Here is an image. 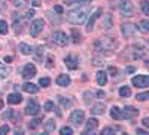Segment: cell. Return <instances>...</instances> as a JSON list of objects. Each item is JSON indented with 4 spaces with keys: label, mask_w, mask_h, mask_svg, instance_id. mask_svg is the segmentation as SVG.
<instances>
[{
    "label": "cell",
    "mask_w": 149,
    "mask_h": 135,
    "mask_svg": "<svg viewBox=\"0 0 149 135\" xmlns=\"http://www.w3.org/2000/svg\"><path fill=\"white\" fill-rule=\"evenodd\" d=\"M90 15V6L84 5V6H78L76 9L70 10L67 14V21L73 25H81V24L85 22V19Z\"/></svg>",
    "instance_id": "6da1fadb"
},
{
    "label": "cell",
    "mask_w": 149,
    "mask_h": 135,
    "mask_svg": "<svg viewBox=\"0 0 149 135\" xmlns=\"http://www.w3.org/2000/svg\"><path fill=\"white\" fill-rule=\"evenodd\" d=\"M52 42L57 45V46H67L70 43V39H69V36L63 31H54L52 34Z\"/></svg>",
    "instance_id": "7a4b0ae2"
},
{
    "label": "cell",
    "mask_w": 149,
    "mask_h": 135,
    "mask_svg": "<svg viewBox=\"0 0 149 135\" xmlns=\"http://www.w3.org/2000/svg\"><path fill=\"white\" fill-rule=\"evenodd\" d=\"M84 119H85V113L84 110H73V113L70 114L69 117V122L73 125V126H81L84 123Z\"/></svg>",
    "instance_id": "3957f363"
},
{
    "label": "cell",
    "mask_w": 149,
    "mask_h": 135,
    "mask_svg": "<svg viewBox=\"0 0 149 135\" xmlns=\"http://www.w3.org/2000/svg\"><path fill=\"white\" fill-rule=\"evenodd\" d=\"M119 12L121 15L124 17H133V12H134V6L133 3L130 2V0H122V2H119Z\"/></svg>",
    "instance_id": "277c9868"
},
{
    "label": "cell",
    "mask_w": 149,
    "mask_h": 135,
    "mask_svg": "<svg viewBox=\"0 0 149 135\" xmlns=\"http://www.w3.org/2000/svg\"><path fill=\"white\" fill-rule=\"evenodd\" d=\"M131 85L136 88H148L149 86V77L145 74H137L131 79Z\"/></svg>",
    "instance_id": "5b68a950"
},
{
    "label": "cell",
    "mask_w": 149,
    "mask_h": 135,
    "mask_svg": "<svg viewBox=\"0 0 149 135\" xmlns=\"http://www.w3.org/2000/svg\"><path fill=\"white\" fill-rule=\"evenodd\" d=\"M43 27H45L43 19H34V21L31 22V25H30V36H33V37H37V36L42 33Z\"/></svg>",
    "instance_id": "8992f818"
},
{
    "label": "cell",
    "mask_w": 149,
    "mask_h": 135,
    "mask_svg": "<svg viewBox=\"0 0 149 135\" xmlns=\"http://www.w3.org/2000/svg\"><path fill=\"white\" fill-rule=\"evenodd\" d=\"M121 33H122L124 37H133V36H136V33H137V27H136L134 24L125 22L121 25Z\"/></svg>",
    "instance_id": "52a82bcc"
},
{
    "label": "cell",
    "mask_w": 149,
    "mask_h": 135,
    "mask_svg": "<svg viewBox=\"0 0 149 135\" xmlns=\"http://www.w3.org/2000/svg\"><path fill=\"white\" fill-rule=\"evenodd\" d=\"M24 19L19 14H12V21H14V28H15V33L17 34H21L22 33V27H24Z\"/></svg>",
    "instance_id": "ba28073f"
},
{
    "label": "cell",
    "mask_w": 149,
    "mask_h": 135,
    "mask_svg": "<svg viewBox=\"0 0 149 135\" xmlns=\"http://www.w3.org/2000/svg\"><path fill=\"white\" fill-rule=\"evenodd\" d=\"M39 112H40V105L37 104L34 100H30L29 101V104H27V107H26V114H29V116H36V114H39Z\"/></svg>",
    "instance_id": "9c48e42d"
},
{
    "label": "cell",
    "mask_w": 149,
    "mask_h": 135,
    "mask_svg": "<svg viewBox=\"0 0 149 135\" xmlns=\"http://www.w3.org/2000/svg\"><path fill=\"white\" fill-rule=\"evenodd\" d=\"M34 76H36V67H34V64L29 63V64L24 65V68H22V77L24 79H31Z\"/></svg>",
    "instance_id": "30bf717a"
},
{
    "label": "cell",
    "mask_w": 149,
    "mask_h": 135,
    "mask_svg": "<svg viewBox=\"0 0 149 135\" xmlns=\"http://www.w3.org/2000/svg\"><path fill=\"white\" fill-rule=\"evenodd\" d=\"M100 17H102V9H97L93 15H90V19H88V22H86V31H93L94 30V24Z\"/></svg>",
    "instance_id": "8fae6325"
},
{
    "label": "cell",
    "mask_w": 149,
    "mask_h": 135,
    "mask_svg": "<svg viewBox=\"0 0 149 135\" xmlns=\"http://www.w3.org/2000/svg\"><path fill=\"white\" fill-rule=\"evenodd\" d=\"M64 64H66V67L69 70H74V68H78V65H79V59H78V56H74V55H69V56L64 58Z\"/></svg>",
    "instance_id": "7c38bea8"
},
{
    "label": "cell",
    "mask_w": 149,
    "mask_h": 135,
    "mask_svg": "<svg viewBox=\"0 0 149 135\" xmlns=\"http://www.w3.org/2000/svg\"><path fill=\"white\" fill-rule=\"evenodd\" d=\"M136 114H139V110L134 108V107H131V105H125V108H124V112H122L124 119H131V117H134Z\"/></svg>",
    "instance_id": "4fadbf2b"
},
{
    "label": "cell",
    "mask_w": 149,
    "mask_h": 135,
    "mask_svg": "<svg viewBox=\"0 0 149 135\" xmlns=\"http://www.w3.org/2000/svg\"><path fill=\"white\" fill-rule=\"evenodd\" d=\"M97 126H98L97 119H90V120H86V123H85V131H84L82 134L85 135V134H88V132H93V131L97 129Z\"/></svg>",
    "instance_id": "5bb4252c"
},
{
    "label": "cell",
    "mask_w": 149,
    "mask_h": 135,
    "mask_svg": "<svg viewBox=\"0 0 149 135\" xmlns=\"http://www.w3.org/2000/svg\"><path fill=\"white\" fill-rule=\"evenodd\" d=\"M22 91L27 94H37L39 92V86H36L34 83H24L22 85Z\"/></svg>",
    "instance_id": "9a60e30c"
},
{
    "label": "cell",
    "mask_w": 149,
    "mask_h": 135,
    "mask_svg": "<svg viewBox=\"0 0 149 135\" xmlns=\"http://www.w3.org/2000/svg\"><path fill=\"white\" fill-rule=\"evenodd\" d=\"M21 101H22V96L18 92H14V94H9L8 95V103L9 104H19Z\"/></svg>",
    "instance_id": "2e32d148"
},
{
    "label": "cell",
    "mask_w": 149,
    "mask_h": 135,
    "mask_svg": "<svg viewBox=\"0 0 149 135\" xmlns=\"http://www.w3.org/2000/svg\"><path fill=\"white\" fill-rule=\"evenodd\" d=\"M55 82H57L58 86H69V85H70V77L67 74H60Z\"/></svg>",
    "instance_id": "e0dca14e"
},
{
    "label": "cell",
    "mask_w": 149,
    "mask_h": 135,
    "mask_svg": "<svg viewBox=\"0 0 149 135\" xmlns=\"http://www.w3.org/2000/svg\"><path fill=\"white\" fill-rule=\"evenodd\" d=\"M95 80L97 83L100 85V86H104L106 82H107V74L104 71H97V74H95Z\"/></svg>",
    "instance_id": "ac0fdd59"
},
{
    "label": "cell",
    "mask_w": 149,
    "mask_h": 135,
    "mask_svg": "<svg viewBox=\"0 0 149 135\" xmlns=\"http://www.w3.org/2000/svg\"><path fill=\"white\" fill-rule=\"evenodd\" d=\"M110 116H112V119H115V120H121V119H124V116H122V110H119L118 107H112V108H110Z\"/></svg>",
    "instance_id": "d6986e66"
},
{
    "label": "cell",
    "mask_w": 149,
    "mask_h": 135,
    "mask_svg": "<svg viewBox=\"0 0 149 135\" xmlns=\"http://www.w3.org/2000/svg\"><path fill=\"white\" fill-rule=\"evenodd\" d=\"M18 49H19V52L22 55H31L33 54V49L27 45V43H19L18 45Z\"/></svg>",
    "instance_id": "ffe728a7"
},
{
    "label": "cell",
    "mask_w": 149,
    "mask_h": 135,
    "mask_svg": "<svg viewBox=\"0 0 149 135\" xmlns=\"http://www.w3.org/2000/svg\"><path fill=\"white\" fill-rule=\"evenodd\" d=\"M104 112H106L104 104H95V105L91 108V113H93V114H104Z\"/></svg>",
    "instance_id": "44dd1931"
},
{
    "label": "cell",
    "mask_w": 149,
    "mask_h": 135,
    "mask_svg": "<svg viewBox=\"0 0 149 135\" xmlns=\"http://www.w3.org/2000/svg\"><path fill=\"white\" fill-rule=\"evenodd\" d=\"M58 103L61 104V107H63V108H69L73 104V101L70 100V98H66V96H58Z\"/></svg>",
    "instance_id": "7402d4cb"
},
{
    "label": "cell",
    "mask_w": 149,
    "mask_h": 135,
    "mask_svg": "<svg viewBox=\"0 0 149 135\" xmlns=\"http://www.w3.org/2000/svg\"><path fill=\"white\" fill-rule=\"evenodd\" d=\"M9 73H10V68H9V67H6L5 64L0 63V80L6 79V77L9 76Z\"/></svg>",
    "instance_id": "603a6c76"
},
{
    "label": "cell",
    "mask_w": 149,
    "mask_h": 135,
    "mask_svg": "<svg viewBox=\"0 0 149 135\" xmlns=\"http://www.w3.org/2000/svg\"><path fill=\"white\" fill-rule=\"evenodd\" d=\"M55 122L51 119V120H46L45 122V125H43V128H45V132H54L55 131Z\"/></svg>",
    "instance_id": "cb8c5ba5"
},
{
    "label": "cell",
    "mask_w": 149,
    "mask_h": 135,
    "mask_svg": "<svg viewBox=\"0 0 149 135\" xmlns=\"http://www.w3.org/2000/svg\"><path fill=\"white\" fill-rule=\"evenodd\" d=\"M137 30H140L142 33H148V31H149V21H148V19L140 21V22H139V28H137Z\"/></svg>",
    "instance_id": "d4e9b609"
},
{
    "label": "cell",
    "mask_w": 149,
    "mask_h": 135,
    "mask_svg": "<svg viewBox=\"0 0 149 135\" xmlns=\"http://www.w3.org/2000/svg\"><path fill=\"white\" fill-rule=\"evenodd\" d=\"M119 95H121L122 98H127V96L131 95V89H130L128 86H121V88H119Z\"/></svg>",
    "instance_id": "484cf974"
},
{
    "label": "cell",
    "mask_w": 149,
    "mask_h": 135,
    "mask_svg": "<svg viewBox=\"0 0 149 135\" xmlns=\"http://www.w3.org/2000/svg\"><path fill=\"white\" fill-rule=\"evenodd\" d=\"M88 2L90 0H66V5H69V6H72V5L81 6V5H88Z\"/></svg>",
    "instance_id": "4316f807"
},
{
    "label": "cell",
    "mask_w": 149,
    "mask_h": 135,
    "mask_svg": "<svg viewBox=\"0 0 149 135\" xmlns=\"http://www.w3.org/2000/svg\"><path fill=\"white\" fill-rule=\"evenodd\" d=\"M72 40H73V43H79L81 42V39H82V36H81V33L78 31V30H72Z\"/></svg>",
    "instance_id": "83f0119b"
},
{
    "label": "cell",
    "mask_w": 149,
    "mask_h": 135,
    "mask_svg": "<svg viewBox=\"0 0 149 135\" xmlns=\"http://www.w3.org/2000/svg\"><path fill=\"white\" fill-rule=\"evenodd\" d=\"M40 125H42V120H40V119H34V120H30L29 128H30V129H37Z\"/></svg>",
    "instance_id": "f1b7e54d"
},
{
    "label": "cell",
    "mask_w": 149,
    "mask_h": 135,
    "mask_svg": "<svg viewBox=\"0 0 149 135\" xmlns=\"http://www.w3.org/2000/svg\"><path fill=\"white\" fill-rule=\"evenodd\" d=\"M140 6H142V12H143V14L149 15V2H148V0H142Z\"/></svg>",
    "instance_id": "f546056e"
},
{
    "label": "cell",
    "mask_w": 149,
    "mask_h": 135,
    "mask_svg": "<svg viewBox=\"0 0 149 135\" xmlns=\"http://www.w3.org/2000/svg\"><path fill=\"white\" fill-rule=\"evenodd\" d=\"M0 34H8V24L3 19H0Z\"/></svg>",
    "instance_id": "4dcf8cb0"
},
{
    "label": "cell",
    "mask_w": 149,
    "mask_h": 135,
    "mask_svg": "<svg viewBox=\"0 0 149 135\" xmlns=\"http://www.w3.org/2000/svg\"><path fill=\"white\" fill-rule=\"evenodd\" d=\"M60 134L61 135H72L73 134V129L70 126H63V128L60 129Z\"/></svg>",
    "instance_id": "1f68e13d"
},
{
    "label": "cell",
    "mask_w": 149,
    "mask_h": 135,
    "mask_svg": "<svg viewBox=\"0 0 149 135\" xmlns=\"http://www.w3.org/2000/svg\"><path fill=\"white\" fill-rule=\"evenodd\" d=\"M27 2H29V0H12V3H14L18 9L19 8H24V6L27 5Z\"/></svg>",
    "instance_id": "d6a6232c"
},
{
    "label": "cell",
    "mask_w": 149,
    "mask_h": 135,
    "mask_svg": "<svg viewBox=\"0 0 149 135\" xmlns=\"http://www.w3.org/2000/svg\"><path fill=\"white\" fill-rule=\"evenodd\" d=\"M148 98H149V94H148V92H143V94H137V95H136V100H137V101H146Z\"/></svg>",
    "instance_id": "836d02e7"
},
{
    "label": "cell",
    "mask_w": 149,
    "mask_h": 135,
    "mask_svg": "<svg viewBox=\"0 0 149 135\" xmlns=\"http://www.w3.org/2000/svg\"><path fill=\"white\" fill-rule=\"evenodd\" d=\"M43 108H45V112H54V103H52V101H48V103H45Z\"/></svg>",
    "instance_id": "e575fe53"
},
{
    "label": "cell",
    "mask_w": 149,
    "mask_h": 135,
    "mask_svg": "<svg viewBox=\"0 0 149 135\" xmlns=\"http://www.w3.org/2000/svg\"><path fill=\"white\" fill-rule=\"evenodd\" d=\"M49 83H51V80H49L48 77H40V80H39V85H40V86H43V88L49 86Z\"/></svg>",
    "instance_id": "d590c367"
},
{
    "label": "cell",
    "mask_w": 149,
    "mask_h": 135,
    "mask_svg": "<svg viewBox=\"0 0 149 135\" xmlns=\"http://www.w3.org/2000/svg\"><path fill=\"white\" fill-rule=\"evenodd\" d=\"M46 15H48V18H49V19H51V22H54V24H58V22H60V18H58V17H54L52 12H48Z\"/></svg>",
    "instance_id": "8d00e7d4"
},
{
    "label": "cell",
    "mask_w": 149,
    "mask_h": 135,
    "mask_svg": "<svg viewBox=\"0 0 149 135\" xmlns=\"http://www.w3.org/2000/svg\"><path fill=\"white\" fill-rule=\"evenodd\" d=\"M112 27V22H110V15H106L104 17V25H103V28H110Z\"/></svg>",
    "instance_id": "74e56055"
},
{
    "label": "cell",
    "mask_w": 149,
    "mask_h": 135,
    "mask_svg": "<svg viewBox=\"0 0 149 135\" xmlns=\"http://www.w3.org/2000/svg\"><path fill=\"white\" fill-rule=\"evenodd\" d=\"M119 128L116 126V128H104L103 131H102V134H104V135H109V134H113L115 131H118Z\"/></svg>",
    "instance_id": "f35d334b"
},
{
    "label": "cell",
    "mask_w": 149,
    "mask_h": 135,
    "mask_svg": "<svg viewBox=\"0 0 149 135\" xmlns=\"http://www.w3.org/2000/svg\"><path fill=\"white\" fill-rule=\"evenodd\" d=\"M10 131V128L8 126V125H3V126H0V135H5V134H8Z\"/></svg>",
    "instance_id": "ab89813d"
},
{
    "label": "cell",
    "mask_w": 149,
    "mask_h": 135,
    "mask_svg": "<svg viewBox=\"0 0 149 135\" xmlns=\"http://www.w3.org/2000/svg\"><path fill=\"white\" fill-rule=\"evenodd\" d=\"M34 17V10L33 9H29L27 12H26V19H31Z\"/></svg>",
    "instance_id": "60d3db41"
},
{
    "label": "cell",
    "mask_w": 149,
    "mask_h": 135,
    "mask_svg": "<svg viewBox=\"0 0 149 135\" xmlns=\"http://www.w3.org/2000/svg\"><path fill=\"white\" fill-rule=\"evenodd\" d=\"M30 5H31L33 8H37V6L42 5V0H30Z\"/></svg>",
    "instance_id": "b9f144b4"
},
{
    "label": "cell",
    "mask_w": 149,
    "mask_h": 135,
    "mask_svg": "<svg viewBox=\"0 0 149 135\" xmlns=\"http://www.w3.org/2000/svg\"><path fill=\"white\" fill-rule=\"evenodd\" d=\"M93 95H91V92H85V103H90L93 98H91Z\"/></svg>",
    "instance_id": "7bdbcfd3"
},
{
    "label": "cell",
    "mask_w": 149,
    "mask_h": 135,
    "mask_svg": "<svg viewBox=\"0 0 149 135\" xmlns=\"http://www.w3.org/2000/svg\"><path fill=\"white\" fill-rule=\"evenodd\" d=\"M109 73L112 76H116V73H118V70L115 68V67H109Z\"/></svg>",
    "instance_id": "ee69618b"
},
{
    "label": "cell",
    "mask_w": 149,
    "mask_h": 135,
    "mask_svg": "<svg viewBox=\"0 0 149 135\" xmlns=\"http://www.w3.org/2000/svg\"><path fill=\"white\" fill-rule=\"evenodd\" d=\"M52 65H54V64H52V58L49 56V58H48V63H46V67H48V68H52Z\"/></svg>",
    "instance_id": "f6af8a7d"
},
{
    "label": "cell",
    "mask_w": 149,
    "mask_h": 135,
    "mask_svg": "<svg viewBox=\"0 0 149 135\" xmlns=\"http://www.w3.org/2000/svg\"><path fill=\"white\" fill-rule=\"evenodd\" d=\"M54 10L57 12V14H63V8H61V6H55Z\"/></svg>",
    "instance_id": "bcb514c9"
},
{
    "label": "cell",
    "mask_w": 149,
    "mask_h": 135,
    "mask_svg": "<svg viewBox=\"0 0 149 135\" xmlns=\"http://www.w3.org/2000/svg\"><path fill=\"white\" fill-rule=\"evenodd\" d=\"M104 95H106L104 91H98V92H97V98H104Z\"/></svg>",
    "instance_id": "7dc6e473"
},
{
    "label": "cell",
    "mask_w": 149,
    "mask_h": 135,
    "mask_svg": "<svg viewBox=\"0 0 149 135\" xmlns=\"http://www.w3.org/2000/svg\"><path fill=\"white\" fill-rule=\"evenodd\" d=\"M142 123H143V126H149V119H148V117H145V119L142 120Z\"/></svg>",
    "instance_id": "c3c4849f"
},
{
    "label": "cell",
    "mask_w": 149,
    "mask_h": 135,
    "mask_svg": "<svg viewBox=\"0 0 149 135\" xmlns=\"http://www.w3.org/2000/svg\"><path fill=\"white\" fill-rule=\"evenodd\" d=\"M136 132H137V134H140V135H146V134H148V132H146L145 129H137Z\"/></svg>",
    "instance_id": "681fc988"
},
{
    "label": "cell",
    "mask_w": 149,
    "mask_h": 135,
    "mask_svg": "<svg viewBox=\"0 0 149 135\" xmlns=\"http://www.w3.org/2000/svg\"><path fill=\"white\" fill-rule=\"evenodd\" d=\"M10 116H12V112H10V110H9V112H6V113L3 114V117H5V119H6V117H10Z\"/></svg>",
    "instance_id": "f907efd6"
},
{
    "label": "cell",
    "mask_w": 149,
    "mask_h": 135,
    "mask_svg": "<svg viewBox=\"0 0 149 135\" xmlns=\"http://www.w3.org/2000/svg\"><path fill=\"white\" fill-rule=\"evenodd\" d=\"M134 71V67H127V73H133Z\"/></svg>",
    "instance_id": "816d5d0a"
},
{
    "label": "cell",
    "mask_w": 149,
    "mask_h": 135,
    "mask_svg": "<svg viewBox=\"0 0 149 135\" xmlns=\"http://www.w3.org/2000/svg\"><path fill=\"white\" fill-rule=\"evenodd\" d=\"M2 108H3V101L0 100V110H2Z\"/></svg>",
    "instance_id": "f5cc1de1"
}]
</instances>
